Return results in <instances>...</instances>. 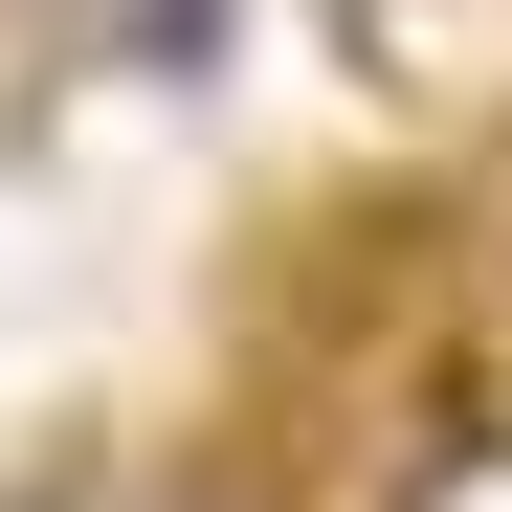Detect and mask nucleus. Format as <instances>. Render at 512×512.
Here are the masks:
<instances>
[{
	"label": "nucleus",
	"instance_id": "f257e3e1",
	"mask_svg": "<svg viewBox=\"0 0 512 512\" xmlns=\"http://www.w3.org/2000/svg\"><path fill=\"white\" fill-rule=\"evenodd\" d=\"M223 23H245V0H112L90 45H112V67H156V90H201V67H223Z\"/></svg>",
	"mask_w": 512,
	"mask_h": 512
},
{
	"label": "nucleus",
	"instance_id": "7ed1b4c3",
	"mask_svg": "<svg viewBox=\"0 0 512 512\" xmlns=\"http://www.w3.org/2000/svg\"><path fill=\"white\" fill-rule=\"evenodd\" d=\"M90 23H112V0H90Z\"/></svg>",
	"mask_w": 512,
	"mask_h": 512
},
{
	"label": "nucleus",
	"instance_id": "f03ea898",
	"mask_svg": "<svg viewBox=\"0 0 512 512\" xmlns=\"http://www.w3.org/2000/svg\"><path fill=\"white\" fill-rule=\"evenodd\" d=\"M156 512H245V490H223V468H201V490H156Z\"/></svg>",
	"mask_w": 512,
	"mask_h": 512
}]
</instances>
